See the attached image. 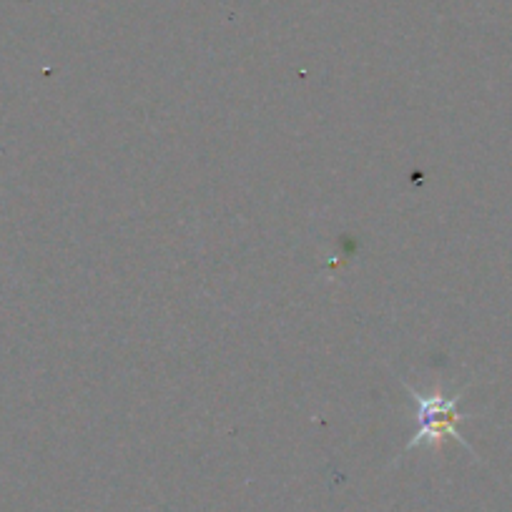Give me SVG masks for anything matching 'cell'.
I'll list each match as a JSON object with an SVG mask.
<instances>
[{
    "mask_svg": "<svg viewBox=\"0 0 512 512\" xmlns=\"http://www.w3.org/2000/svg\"><path fill=\"white\" fill-rule=\"evenodd\" d=\"M412 395V405H415V435H412L410 445H407V452L415 450L420 445H440L445 437H452V440L462 442L467 447V442L462 440L460 425L465 420V415L457 412V400L455 397H445L442 390L437 387L432 395H422L415 387H407Z\"/></svg>",
    "mask_w": 512,
    "mask_h": 512,
    "instance_id": "1",
    "label": "cell"
}]
</instances>
